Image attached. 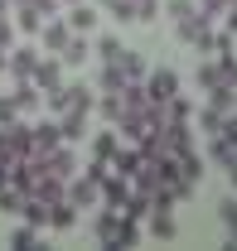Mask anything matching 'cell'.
I'll use <instances>...</instances> for the list:
<instances>
[{
    "instance_id": "6da1fadb",
    "label": "cell",
    "mask_w": 237,
    "mask_h": 251,
    "mask_svg": "<svg viewBox=\"0 0 237 251\" xmlns=\"http://www.w3.org/2000/svg\"><path fill=\"white\" fill-rule=\"evenodd\" d=\"M175 34L189 44V49H199V53H213V20H208L199 5H194L184 20H175Z\"/></svg>"
},
{
    "instance_id": "7a4b0ae2",
    "label": "cell",
    "mask_w": 237,
    "mask_h": 251,
    "mask_svg": "<svg viewBox=\"0 0 237 251\" xmlns=\"http://www.w3.org/2000/svg\"><path fill=\"white\" fill-rule=\"evenodd\" d=\"M141 87H146V101L165 106V101L179 92V73H175V68H155V73H146V77H141Z\"/></svg>"
},
{
    "instance_id": "3957f363",
    "label": "cell",
    "mask_w": 237,
    "mask_h": 251,
    "mask_svg": "<svg viewBox=\"0 0 237 251\" xmlns=\"http://www.w3.org/2000/svg\"><path fill=\"white\" fill-rule=\"evenodd\" d=\"M92 237H97V242H102L107 251H121V213H117V208H102V203H97Z\"/></svg>"
},
{
    "instance_id": "277c9868",
    "label": "cell",
    "mask_w": 237,
    "mask_h": 251,
    "mask_svg": "<svg viewBox=\"0 0 237 251\" xmlns=\"http://www.w3.org/2000/svg\"><path fill=\"white\" fill-rule=\"evenodd\" d=\"M39 159H44V174H54V179H63V184L78 174V155H73V145H68V140L54 145L49 155H39Z\"/></svg>"
},
{
    "instance_id": "5b68a950",
    "label": "cell",
    "mask_w": 237,
    "mask_h": 251,
    "mask_svg": "<svg viewBox=\"0 0 237 251\" xmlns=\"http://www.w3.org/2000/svg\"><path fill=\"white\" fill-rule=\"evenodd\" d=\"M208 159L223 169V174H237V135H208Z\"/></svg>"
},
{
    "instance_id": "8992f818",
    "label": "cell",
    "mask_w": 237,
    "mask_h": 251,
    "mask_svg": "<svg viewBox=\"0 0 237 251\" xmlns=\"http://www.w3.org/2000/svg\"><path fill=\"white\" fill-rule=\"evenodd\" d=\"M30 82L39 87V92L59 87V82H63V63H59V53H39V63H34V73H30Z\"/></svg>"
},
{
    "instance_id": "52a82bcc",
    "label": "cell",
    "mask_w": 237,
    "mask_h": 251,
    "mask_svg": "<svg viewBox=\"0 0 237 251\" xmlns=\"http://www.w3.org/2000/svg\"><path fill=\"white\" fill-rule=\"evenodd\" d=\"M63 198L73 203V208H97L102 198H97V184H92L88 174H73L68 184H63Z\"/></svg>"
},
{
    "instance_id": "ba28073f",
    "label": "cell",
    "mask_w": 237,
    "mask_h": 251,
    "mask_svg": "<svg viewBox=\"0 0 237 251\" xmlns=\"http://www.w3.org/2000/svg\"><path fill=\"white\" fill-rule=\"evenodd\" d=\"M68 39H73V29H68V20H63V15H49V20L39 25V44H44V53H59Z\"/></svg>"
},
{
    "instance_id": "9c48e42d",
    "label": "cell",
    "mask_w": 237,
    "mask_h": 251,
    "mask_svg": "<svg viewBox=\"0 0 237 251\" xmlns=\"http://www.w3.org/2000/svg\"><path fill=\"white\" fill-rule=\"evenodd\" d=\"M126 193H131V179H121V174H102V184H97V198H102V208H117L121 213V203H126Z\"/></svg>"
},
{
    "instance_id": "30bf717a",
    "label": "cell",
    "mask_w": 237,
    "mask_h": 251,
    "mask_svg": "<svg viewBox=\"0 0 237 251\" xmlns=\"http://www.w3.org/2000/svg\"><path fill=\"white\" fill-rule=\"evenodd\" d=\"M39 53H44V49H30V44H25V49H10V53H5V73H10L15 82H25L34 73V63H39Z\"/></svg>"
},
{
    "instance_id": "8fae6325",
    "label": "cell",
    "mask_w": 237,
    "mask_h": 251,
    "mask_svg": "<svg viewBox=\"0 0 237 251\" xmlns=\"http://www.w3.org/2000/svg\"><path fill=\"white\" fill-rule=\"evenodd\" d=\"M54 145H63L59 121H54V116H49V121H34V126H30V150H34V155H49Z\"/></svg>"
},
{
    "instance_id": "7c38bea8",
    "label": "cell",
    "mask_w": 237,
    "mask_h": 251,
    "mask_svg": "<svg viewBox=\"0 0 237 251\" xmlns=\"http://www.w3.org/2000/svg\"><path fill=\"white\" fill-rule=\"evenodd\" d=\"M170 159H175V174H179V179L199 188V179H204V169H208V164H204V155L189 145V150H179V155H170Z\"/></svg>"
},
{
    "instance_id": "4fadbf2b",
    "label": "cell",
    "mask_w": 237,
    "mask_h": 251,
    "mask_svg": "<svg viewBox=\"0 0 237 251\" xmlns=\"http://www.w3.org/2000/svg\"><path fill=\"white\" fill-rule=\"evenodd\" d=\"M88 116H92V111H73V106H68V111H59V116H54V121H59V135H63V140H68V145L88 135Z\"/></svg>"
},
{
    "instance_id": "5bb4252c",
    "label": "cell",
    "mask_w": 237,
    "mask_h": 251,
    "mask_svg": "<svg viewBox=\"0 0 237 251\" xmlns=\"http://www.w3.org/2000/svg\"><path fill=\"white\" fill-rule=\"evenodd\" d=\"M97 15H102L97 5H88V0H78V5H68V15H63V20H68V29H73V34H92V25H97Z\"/></svg>"
},
{
    "instance_id": "9a60e30c",
    "label": "cell",
    "mask_w": 237,
    "mask_h": 251,
    "mask_svg": "<svg viewBox=\"0 0 237 251\" xmlns=\"http://www.w3.org/2000/svg\"><path fill=\"white\" fill-rule=\"evenodd\" d=\"M15 106H20V116H30V111H39V106H44V92H39V87H34L30 77H25V82H15Z\"/></svg>"
},
{
    "instance_id": "2e32d148",
    "label": "cell",
    "mask_w": 237,
    "mask_h": 251,
    "mask_svg": "<svg viewBox=\"0 0 237 251\" xmlns=\"http://www.w3.org/2000/svg\"><path fill=\"white\" fill-rule=\"evenodd\" d=\"M146 227H150V237H155V242H170V237H175V213L150 208V213H146Z\"/></svg>"
},
{
    "instance_id": "e0dca14e",
    "label": "cell",
    "mask_w": 237,
    "mask_h": 251,
    "mask_svg": "<svg viewBox=\"0 0 237 251\" xmlns=\"http://www.w3.org/2000/svg\"><path fill=\"white\" fill-rule=\"evenodd\" d=\"M208 106H213V111H223V116H233V106H237V82H218V87H208Z\"/></svg>"
},
{
    "instance_id": "ac0fdd59",
    "label": "cell",
    "mask_w": 237,
    "mask_h": 251,
    "mask_svg": "<svg viewBox=\"0 0 237 251\" xmlns=\"http://www.w3.org/2000/svg\"><path fill=\"white\" fill-rule=\"evenodd\" d=\"M73 222H78V208H73L68 198H54V203H49V227H54V232H68Z\"/></svg>"
},
{
    "instance_id": "d6986e66",
    "label": "cell",
    "mask_w": 237,
    "mask_h": 251,
    "mask_svg": "<svg viewBox=\"0 0 237 251\" xmlns=\"http://www.w3.org/2000/svg\"><path fill=\"white\" fill-rule=\"evenodd\" d=\"M117 68H121V77H126V82H141V77H146V73H150V68H146V58H141L136 49H121Z\"/></svg>"
},
{
    "instance_id": "ffe728a7",
    "label": "cell",
    "mask_w": 237,
    "mask_h": 251,
    "mask_svg": "<svg viewBox=\"0 0 237 251\" xmlns=\"http://www.w3.org/2000/svg\"><path fill=\"white\" fill-rule=\"evenodd\" d=\"M88 53H92L88 34H73V39H68V44H63V49H59V63H68V68H78V63L88 58Z\"/></svg>"
},
{
    "instance_id": "44dd1931",
    "label": "cell",
    "mask_w": 237,
    "mask_h": 251,
    "mask_svg": "<svg viewBox=\"0 0 237 251\" xmlns=\"http://www.w3.org/2000/svg\"><path fill=\"white\" fill-rule=\"evenodd\" d=\"M20 218L30 222V227H49V203H44V198H30V193H25V203H20Z\"/></svg>"
},
{
    "instance_id": "7402d4cb",
    "label": "cell",
    "mask_w": 237,
    "mask_h": 251,
    "mask_svg": "<svg viewBox=\"0 0 237 251\" xmlns=\"http://www.w3.org/2000/svg\"><path fill=\"white\" fill-rule=\"evenodd\" d=\"M20 34H39V25H44V15L34 10V5H15V20H10Z\"/></svg>"
},
{
    "instance_id": "603a6c76",
    "label": "cell",
    "mask_w": 237,
    "mask_h": 251,
    "mask_svg": "<svg viewBox=\"0 0 237 251\" xmlns=\"http://www.w3.org/2000/svg\"><path fill=\"white\" fill-rule=\"evenodd\" d=\"M194 82H199V87H218V82H228V77H223V68H218V58H204L199 63V68H194Z\"/></svg>"
},
{
    "instance_id": "cb8c5ba5",
    "label": "cell",
    "mask_w": 237,
    "mask_h": 251,
    "mask_svg": "<svg viewBox=\"0 0 237 251\" xmlns=\"http://www.w3.org/2000/svg\"><path fill=\"white\" fill-rule=\"evenodd\" d=\"M117 145H121L117 130H102V135H92V159H102V164H107V159L117 155Z\"/></svg>"
},
{
    "instance_id": "d4e9b609",
    "label": "cell",
    "mask_w": 237,
    "mask_h": 251,
    "mask_svg": "<svg viewBox=\"0 0 237 251\" xmlns=\"http://www.w3.org/2000/svg\"><path fill=\"white\" fill-rule=\"evenodd\" d=\"M165 121H194V101L175 92L170 101H165Z\"/></svg>"
},
{
    "instance_id": "484cf974",
    "label": "cell",
    "mask_w": 237,
    "mask_h": 251,
    "mask_svg": "<svg viewBox=\"0 0 237 251\" xmlns=\"http://www.w3.org/2000/svg\"><path fill=\"white\" fill-rule=\"evenodd\" d=\"M10 247H15V251H34V247H39V227H30V222H20V227L10 232Z\"/></svg>"
},
{
    "instance_id": "4316f807",
    "label": "cell",
    "mask_w": 237,
    "mask_h": 251,
    "mask_svg": "<svg viewBox=\"0 0 237 251\" xmlns=\"http://www.w3.org/2000/svg\"><path fill=\"white\" fill-rule=\"evenodd\" d=\"M92 101H97V92H92V87L68 82V106H73V111H92Z\"/></svg>"
},
{
    "instance_id": "83f0119b",
    "label": "cell",
    "mask_w": 237,
    "mask_h": 251,
    "mask_svg": "<svg viewBox=\"0 0 237 251\" xmlns=\"http://www.w3.org/2000/svg\"><path fill=\"white\" fill-rule=\"evenodd\" d=\"M121 49H126V44H121L117 34H102V39H97V49H92V53H97V58H102V63H117V58H121Z\"/></svg>"
},
{
    "instance_id": "f1b7e54d",
    "label": "cell",
    "mask_w": 237,
    "mask_h": 251,
    "mask_svg": "<svg viewBox=\"0 0 237 251\" xmlns=\"http://www.w3.org/2000/svg\"><path fill=\"white\" fill-rule=\"evenodd\" d=\"M92 111H102L107 121L117 126V121H121V97H117V92H102V97H97V101H92Z\"/></svg>"
},
{
    "instance_id": "f546056e",
    "label": "cell",
    "mask_w": 237,
    "mask_h": 251,
    "mask_svg": "<svg viewBox=\"0 0 237 251\" xmlns=\"http://www.w3.org/2000/svg\"><path fill=\"white\" fill-rule=\"evenodd\" d=\"M20 203H25V193L15 184H0V213H10V218H20Z\"/></svg>"
},
{
    "instance_id": "4dcf8cb0",
    "label": "cell",
    "mask_w": 237,
    "mask_h": 251,
    "mask_svg": "<svg viewBox=\"0 0 237 251\" xmlns=\"http://www.w3.org/2000/svg\"><path fill=\"white\" fill-rule=\"evenodd\" d=\"M194 5L204 10V15H208V20H213V25H218V20H223L228 10H237V0H194Z\"/></svg>"
},
{
    "instance_id": "1f68e13d",
    "label": "cell",
    "mask_w": 237,
    "mask_h": 251,
    "mask_svg": "<svg viewBox=\"0 0 237 251\" xmlns=\"http://www.w3.org/2000/svg\"><path fill=\"white\" fill-rule=\"evenodd\" d=\"M121 82H126V77H121L117 63H102V77H97V87H102V92H117Z\"/></svg>"
},
{
    "instance_id": "d6a6232c",
    "label": "cell",
    "mask_w": 237,
    "mask_h": 251,
    "mask_svg": "<svg viewBox=\"0 0 237 251\" xmlns=\"http://www.w3.org/2000/svg\"><path fill=\"white\" fill-rule=\"evenodd\" d=\"M199 130H204V135H218V130H223V111L204 106V111H199Z\"/></svg>"
},
{
    "instance_id": "836d02e7",
    "label": "cell",
    "mask_w": 237,
    "mask_h": 251,
    "mask_svg": "<svg viewBox=\"0 0 237 251\" xmlns=\"http://www.w3.org/2000/svg\"><path fill=\"white\" fill-rule=\"evenodd\" d=\"M218 218L228 227V237H237V198H223V203H218Z\"/></svg>"
},
{
    "instance_id": "e575fe53",
    "label": "cell",
    "mask_w": 237,
    "mask_h": 251,
    "mask_svg": "<svg viewBox=\"0 0 237 251\" xmlns=\"http://www.w3.org/2000/svg\"><path fill=\"white\" fill-rule=\"evenodd\" d=\"M136 242H141V222L121 218V251H126V247H136Z\"/></svg>"
},
{
    "instance_id": "d590c367",
    "label": "cell",
    "mask_w": 237,
    "mask_h": 251,
    "mask_svg": "<svg viewBox=\"0 0 237 251\" xmlns=\"http://www.w3.org/2000/svg\"><path fill=\"white\" fill-rule=\"evenodd\" d=\"M15 116H20V106H15V97H10V92H0V126H10Z\"/></svg>"
},
{
    "instance_id": "8d00e7d4",
    "label": "cell",
    "mask_w": 237,
    "mask_h": 251,
    "mask_svg": "<svg viewBox=\"0 0 237 251\" xmlns=\"http://www.w3.org/2000/svg\"><path fill=\"white\" fill-rule=\"evenodd\" d=\"M165 10H170V20H184V15H189V10H194V0H170V5H165Z\"/></svg>"
},
{
    "instance_id": "74e56055",
    "label": "cell",
    "mask_w": 237,
    "mask_h": 251,
    "mask_svg": "<svg viewBox=\"0 0 237 251\" xmlns=\"http://www.w3.org/2000/svg\"><path fill=\"white\" fill-rule=\"evenodd\" d=\"M30 5H34V10H39V15H44V20H49V15H59V10H63L59 0H30Z\"/></svg>"
},
{
    "instance_id": "f35d334b",
    "label": "cell",
    "mask_w": 237,
    "mask_h": 251,
    "mask_svg": "<svg viewBox=\"0 0 237 251\" xmlns=\"http://www.w3.org/2000/svg\"><path fill=\"white\" fill-rule=\"evenodd\" d=\"M0 15H10V0H0Z\"/></svg>"
},
{
    "instance_id": "ab89813d",
    "label": "cell",
    "mask_w": 237,
    "mask_h": 251,
    "mask_svg": "<svg viewBox=\"0 0 237 251\" xmlns=\"http://www.w3.org/2000/svg\"><path fill=\"white\" fill-rule=\"evenodd\" d=\"M59 5H63V10H68V5H78V0H59Z\"/></svg>"
}]
</instances>
